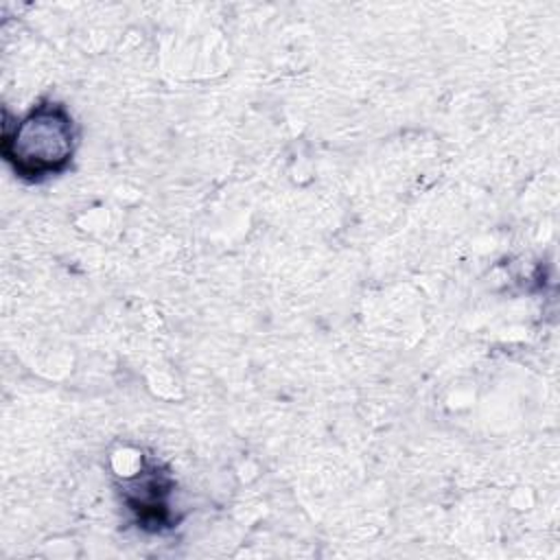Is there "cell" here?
Segmentation results:
<instances>
[{
    "mask_svg": "<svg viewBox=\"0 0 560 560\" xmlns=\"http://www.w3.org/2000/svg\"><path fill=\"white\" fill-rule=\"evenodd\" d=\"M2 158L24 182L63 173L77 151V125L59 101H42L13 127L4 125Z\"/></svg>",
    "mask_w": 560,
    "mask_h": 560,
    "instance_id": "6da1fadb",
    "label": "cell"
}]
</instances>
